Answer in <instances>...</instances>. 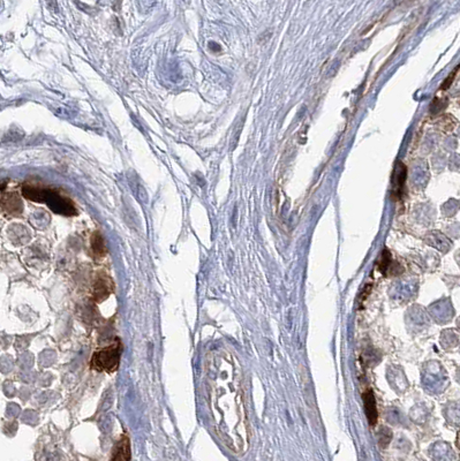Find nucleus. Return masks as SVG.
I'll return each mask as SVG.
<instances>
[{
	"instance_id": "1",
	"label": "nucleus",
	"mask_w": 460,
	"mask_h": 461,
	"mask_svg": "<svg viewBox=\"0 0 460 461\" xmlns=\"http://www.w3.org/2000/svg\"><path fill=\"white\" fill-rule=\"evenodd\" d=\"M209 407L218 437L236 453L249 446V422L242 389V374L231 352H212L207 362Z\"/></svg>"
},
{
	"instance_id": "2",
	"label": "nucleus",
	"mask_w": 460,
	"mask_h": 461,
	"mask_svg": "<svg viewBox=\"0 0 460 461\" xmlns=\"http://www.w3.org/2000/svg\"><path fill=\"white\" fill-rule=\"evenodd\" d=\"M120 357H121V342L117 339L109 347L94 353L90 360V368L97 371L114 373L119 367Z\"/></svg>"
},
{
	"instance_id": "3",
	"label": "nucleus",
	"mask_w": 460,
	"mask_h": 461,
	"mask_svg": "<svg viewBox=\"0 0 460 461\" xmlns=\"http://www.w3.org/2000/svg\"><path fill=\"white\" fill-rule=\"evenodd\" d=\"M114 289L113 281L105 275H100L94 285V298L97 302L104 301Z\"/></svg>"
},
{
	"instance_id": "4",
	"label": "nucleus",
	"mask_w": 460,
	"mask_h": 461,
	"mask_svg": "<svg viewBox=\"0 0 460 461\" xmlns=\"http://www.w3.org/2000/svg\"><path fill=\"white\" fill-rule=\"evenodd\" d=\"M406 174H407V170H406L405 165L399 161V163L396 165L395 173H393V179H392L393 195L397 196V199H399V197L402 195V192H404Z\"/></svg>"
},
{
	"instance_id": "5",
	"label": "nucleus",
	"mask_w": 460,
	"mask_h": 461,
	"mask_svg": "<svg viewBox=\"0 0 460 461\" xmlns=\"http://www.w3.org/2000/svg\"><path fill=\"white\" fill-rule=\"evenodd\" d=\"M363 402L364 408H366L368 421H369V423L372 425H375L377 418H379V412H377L376 399L375 397H374V393L370 390H368L363 393Z\"/></svg>"
},
{
	"instance_id": "6",
	"label": "nucleus",
	"mask_w": 460,
	"mask_h": 461,
	"mask_svg": "<svg viewBox=\"0 0 460 461\" xmlns=\"http://www.w3.org/2000/svg\"><path fill=\"white\" fill-rule=\"evenodd\" d=\"M111 461H131V446L127 436H123L114 447Z\"/></svg>"
},
{
	"instance_id": "7",
	"label": "nucleus",
	"mask_w": 460,
	"mask_h": 461,
	"mask_svg": "<svg viewBox=\"0 0 460 461\" xmlns=\"http://www.w3.org/2000/svg\"><path fill=\"white\" fill-rule=\"evenodd\" d=\"M91 248H93V252L97 257H101L106 254L105 242H104L101 235L97 233V232L91 238Z\"/></svg>"
},
{
	"instance_id": "8",
	"label": "nucleus",
	"mask_w": 460,
	"mask_h": 461,
	"mask_svg": "<svg viewBox=\"0 0 460 461\" xmlns=\"http://www.w3.org/2000/svg\"><path fill=\"white\" fill-rule=\"evenodd\" d=\"M427 240H428V242H429L431 246H434V247L436 246L437 242H440V247H442V250H446L450 247V243H449L448 239H446L444 235L439 233V232H433V233H431L429 237L427 238Z\"/></svg>"
},
{
	"instance_id": "9",
	"label": "nucleus",
	"mask_w": 460,
	"mask_h": 461,
	"mask_svg": "<svg viewBox=\"0 0 460 461\" xmlns=\"http://www.w3.org/2000/svg\"><path fill=\"white\" fill-rule=\"evenodd\" d=\"M453 78H455V73H451V75H450L449 78L446 79L445 82H444V84L442 85V87H440V89H446V88H449L450 84H451V81L453 80Z\"/></svg>"
}]
</instances>
